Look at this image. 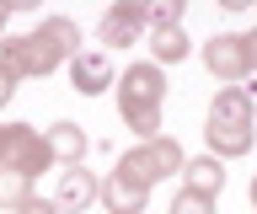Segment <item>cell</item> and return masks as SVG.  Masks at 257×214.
I'll list each match as a JSON object with an SVG mask.
<instances>
[{
	"label": "cell",
	"instance_id": "2",
	"mask_svg": "<svg viewBox=\"0 0 257 214\" xmlns=\"http://www.w3.org/2000/svg\"><path fill=\"white\" fill-rule=\"evenodd\" d=\"M70 54H80V27L70 17H48L38 33L0 38V70H6L11 81H43Z\"/></svg>",
	"mask_w": 257,
	"mask_h": 214
},
{
	"label": "cell",
	"instance_id": "3",
	"mask_svg": "<svg viewBox=\"0 0 257 214\" xmlns=\"http://www.w3.org/2000/svg\"><path fill=\"white\" fill-rule=\"evenodd\" d=\"M204 139H209V155L214 161H236L257 145V102H252V86H220L214 102H209V118H204Z\"/></svg>",
	"mask_w": 257,
	"mask_h": 214
},
{
	"label": "cell",
	"instance_id": "10",
	"mask_svg": "<svg viewBox=\"0 0 257 214\" xmlns=\"http://www.w3.org/2000/svg\"><path fill=\"white\" fill-rule=\"evenodd\" d=\"M48 139V155L59 166H86V150H91V139H86V129L80 123H70V118H59L54 129H43Z\"/></svg>",
	"mask_w": 257,
	"mask_h": 214
},
{
	"label": "cell",
	"instance_id": "7",
	"mask_svg": "<svg viewBox=\"0 0 257 214\" xmlns=\"http://www.w3.org/2000/svg\"><path fill=\"white\" fill-rule=\"evenodd\" d=\"M150 27L145 22L140 6H128V0H112L107 17L96 22V43H107V49H128V43H140V33Z\"/></svg>",
	"mask_w": 257,
	"mask_h": 214
},
{
	"label": "cell",
	"instance_id": "14",
	"mask_svg": "<svg viewBox=\"0 0 257 214\" xmlns=\"http://www.w3.org/2000/svg\"><path fill=\"white\" fill-rule=\"evenodd\" d=\"M32 198V177H22V171H0V209H22Z\"/></svg>",
	"mask_w": 257,
	"mask_h": 214
},
{
	"label": "cell",
	"instance_id": "23",
	"mask_svg": "<svg viewBox=\"0 0 257 214\" xmlns=\"http://www.w3.org/2000/svg\"><path fill=\"white\" fill-rule=\"evenodd\" d=\"M128 6H145V0H128Z\"/></svg>",
	"mask_w": 257,
	"mask_h": 214
},
{
	"label": "cell",
	"instance_id": "11",
	"mask_svg": "<svg viewBox=\"0 0 257 214\" xmlns=\"http://www.w3.org/2000/svg\"><path fill=\"white\" fill-rule=\"evenodd\" d=\"M182 187H188V193H204V198H220V187H225V166L214 161V155H198V161L182 166Z\"/></svg>",
	"mask_w": 257,
	"mask_h": 214
},
{
	"label": "cell",
	"instance_id": "18",
	"mask_svg": "<svg viewBox=\"0 0 257 214\" xmlns=\"http://www.w3.org/2000/svg\"><path fill=\"white\" fill-rule=\"evenodd\" d=\"M6 6H11V11H38L43 0H6Z\"/></svg>",
	"mask_w": 257,
	"mask_h": 214
},
{
	"label": "cell",
	"instance_id": "1",
	"mask_svg": "<svg viewBox=\"0 0 257 214\" xmlns=\"http://www.w3.org/2000/svg\"><path fill=\"white\" fill-rule=\"evenodd\" d=\"M182 166H188L182 145H177L172 134H156V139H145L140 150L118 155V166L102 177V193H96V198L107 203V214H145L150 187L166 182L172 171H182Z\"/></svg>",
	"mask_w": 257,
	"mask_h": 214
},
{
	"label": "cell",
	"instance_id": "20",
	"mask_svg": "<svg viewBox=\"0 0 257 214\" xmlns=\"http://www.w3.org/2000/svg\"><path fill=\"white\" fill-rule=\"evenodd\" d=\"M246 49H252V65H257V33H246Z\"/></svg>",
	"mask_w": 257,
	"mask_h": 214
},
{
	"label": "cell",
	"instance_id": "9",
	"mask_svg": "<svg viewBox=\"0 0 257 214\" xmlns=\"http://www.w3.org/2000/svg\"><path fill=\"white\" fill-rule=\"evenodd\" d=\"M96 193H102V182H96L86 166H64L59 171V193H54V209L59 214H86L96 203Z\"/></svg>",
	"mask_w": 257,
	"mask_h": 214
},
{
	"label": "cell",
	"instance_id": "12",
	"mask_svg": "<svg viewBox=\"0 0 257 214\" xmlns=\"http://www.w3.org/2000/svg\"><path fill=\"white\" fill-rule=\"evenodd\" d=\"M188 33L182 27H150V54H156V65H182L188 59Z\"/></svg>",
	"mask_w": 257,
	"mask_h": 214
},
{
	"label": "cell",
	"instance_id": "4",
	"mask_svg": "<svg viewBox=\"0 0 257 214\" xmlns=\"http://www.w3.org/2000/svg\"><path fill=\"white\" fill-rule=\"evenodd\" d=\"M112 86H118V118L140 139H156L161 134V107H166V75H161V65H128Z\"/></svg>",
	"mask_w": 257,
	"mask_h": 214
},
{
	"label": "cell",
	"instance_id": "15",
	"mask_svg": "<svg viewBox=\"0 0 257 214\" xmlns=\"http://www.w3.org/2000/svg\"><path fill=\"white\" fill-rule=\"evenodd\" d=\"M172 214H214V198H204V193H177V203H172Z\"/></svg>",
	"mask_w": 257,
	"mask_h": 214
},
{
	"label": "cell",
	"instance_id": "6",
	"mask_svg": "<svg viewBox=\"0 0 257 214\" xmlns=\"http://www.w3.org/2000/svg\"><path fill=\"white\" fill-rule=\"evenodd\" d=\"M204 65H209V75L225 81V86H241L257 70L252 65V49H246V33H214L204 43Z\"/></svg>",
	"mask_w": 257,
	"mask_h": 214
},
{
	"label": "cell",
	"instance_id": "16",
	"mask_svg": "<svg viewBox=\"0 0 257 214\" xmlns=\"http://www.w3.org/2000/svg\"><path fill=\"white\" fill-rule=\"evenodd\" d=\"M16 214H59V209H54V198H27Z\"/></svg>",
	"mask_w": 257,
	"mask_h": 214
},
{
	"label": "cell",
	"instance_id": "13",
	"mask_svg": "<svg viewBox=\"0 0 257 214\" xmlns=\"http://www.w3.org/2000/svg\"><path fill=\"white\" fill-rule=\"evenodd\" d=\"M140 11H145V22H150V27H182L188 0H145Z\"/></svg>",
	"mask_w": 257,
	"mask_h": 214
},
{
	"label": "cell",
	"instance_id": "17",
	"mask_svg": "<svg viewBox=\"0 0 257 214\" xmlns=\"http://www.w3.org/2000/svg\"><path fill=\"white\" fill-rule=\"evenodd\" d=\"M11 91H16V81H11V75H6V70H0V107L11 102Z\"/></svg>",
	"mask_w": 257,
	"mask_h": 214
},
{
	"label": "cell",
	"instance_id": "8",
	"mask_svg": "<svg viewBox=\"0 0 257 214\" xmlns=\"http://www.w3.org/2000/svg\"><path fill=\"white\" fill-rule=\"evenodd\" d=\"M70 81H75V91L80 97H96V91H107L112 81H118V70H112V59H107V49H80V54H70Z\"/></svg>",
	"mask_w": 257,
	"mask_h": 214
},
{
	"label": "cell",
	"instance_id": "22",
	"mask_svg": "<svg viewBox=\"0 0 257 214\" xmlns=\"http://www.w3.org/2000/svg\"><path fill=\"white\" fill-rule=\"evenodd\" d=\"M252 209H257V177H252Z\"/></svg>",
	"mask_w": 257,
	"mask_h": 214
},
{
	"label": "cell",
	"instance_id": "5",
	"mask_svg": "<svg viewBox=\"0 0 257 214\" xmlns=\"http://www.w3.org/2000/svg\"><path fill=\"white\" fill-rule=\"evenodd\" d=\"M43 166H54L48 155V139L32 123H0V171H22V177H38Z\"/></svg>",
	"mask_w": 257,
	"mask_h": 214
},
{
	"label": "cell",
	"instance_id": "21",
	"mask_svg": "<svg viewBox=\"0 0 257 214\" xmlns=\"http://www.w3.org/2000/svg\"><path fill=\"white\" fill-rule=\"evenodd\" d=\"M6 17H11V6H6V0H0V33H6Z\"/></svg>",
	"mask_w": 257,
	"mask_h": 214
},
{
	"label": "cell",
	"instance_id": "19",
	"mask_svg": "<svg viewBox=\"0 0 257 214\" xmlns=\"http://www.w3.org/2000/svg\"><path fill=\"white\" fill-rule=\"evenodd\" d=\"M225 11H246V6H257V0H220Z\"/></svg>",
	"mask_w": 257,
	"mask_h": 214
}]
</instances>
